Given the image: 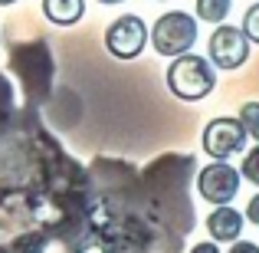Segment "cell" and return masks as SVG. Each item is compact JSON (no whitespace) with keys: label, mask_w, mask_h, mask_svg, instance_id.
Returning a JSON list of instances; mask_svg holds the SVG:
<instances>
[{"label":"cell","mask_w":259,"mask_h":253,"mask_svg":"<svg viewBox=\"0 0 259 253\" xmlns=\"http://www.w3.org/2000/svg\"><path fill=\"white\" fill-rule=\"evenodd\" d=\"M194 10H197L194 13L197 20L220 26V23H227L230 10H233V0H194Z\"/></svg>","instance_id":"cell-10"},{"label":"cell","mask_w":259,"mask_h":253,"mask_svg":"<svg viewBox=\"0 0 259 253\" xmlns=\"http://www.w3.org/2000/svg\"><path fill=\"white\" fill-rule=\"evenodd\" d=\"M249 37L240 30V26H230V23H220L213 33H210V43H207V59L217 66V69H243L249 59Z\"/></svg>","instance_id":"cell-6"},{"label":"cell","mask_w":259,"mask_h":253,"mask_svg":"<svg viewBox=\"0 0 259 253\" xmlns=\"http://www.w3.org/2000/svg\"><path fill=\"white\" fill-rule=\"evenodd\" d=\"M227 253H259V247H256V243H249V240H236Z\"/></svg>","instance_id":"cell-16"},{"label":"cell","mask_w":259,"mask_h":253,"mask_svg":"<svg viewBox=\"0 0 259 253\" xmlns=\"http://www.w3.org/2000/svg\"><path fill=\"white\" fill-rule=\"evenodd\" d=\"M102 7H115V4H125V0H99Z\"/></svg>","instance_id":"cell-17"},{"label":"cell","mask_w":259,"mask_h":253,"mask_svg":"<svg viewBox=\"0 0 259 253\" xmlns=\"http://www.w3.org/2000/svg\"><path fill=\"white\" fill-rule=\"evenodd\" d=\"M10 66L20 79L23 89L33 102H43L53 89V76H56V63L46 46V40H30V43H17L10 50Z\"/></svg>","instance_id":"cell-1"},{"label":"cell","mask_w":259,"mask_h":253,"mask_svg":"<svg viewBox=\"0 0 259 253\" xmlns=\"http://www.w3.org/2000/svg\"><path fill=\"white\" fill-rule=\"evenodd\" d=\"M43 17L53 26H76L85 17V0H43Z\"/></svg>","instance_id":"cell-9"},{"label":"cell","mask_w":259,"mask_h":253,"mask_svg":"<svg viewBox=\"0 0 259 253\" xmlns=\"http://www.w3.org/2000/svg\"><path fill=\"white\" fill-rule=\"evenodd\" d=\"M236 119L243 122V128L249 132V138L259 141V102H246V105H240V115Z\"/></svg>","instance_id":"cell-12"},{"label":"cell","mask_w":259,"mask_h":253,"mask_svg":"<svg viewBox=\"0 0 259 253\" xmlns=\"http://www.w3.org/2000/svg\"><path fill=\"white\" fill-rule=\"evenodd\" d=\"M256 4H259V0H256Z\"/></svg>","instance_id":"cell-19"},{"label":"cell","mask_w":259,"mask_h":253,"mask_svg":"<svg viewBox=\"0 0 259 253\" xmlns=\"http://www.w3.org/2000/svg\"><path fill=\"white\" fill-rule=\"evenodd\" d=\"M240 188H243V174L230 161H210L207 168L197 171V194L207 204L223 207L240 194Z\"/></svg>","instance_id":"cell-7"},{"label":"cell","mask_w":259,"mask_h":253,"mask_svg":"<svg viewBox=\"0 0 259 253\" xmlns=\"http://www.w3.org/2000/svg\"><path fill=\"white\" fill-rule=\"evenodd\" d=\"M167 89L174 99L181 102H200L217 89V66L207 56L197 53H184L174 56L167 66Z\"/></svg>","instance_id":"cell-2"},{"label":"cell","mask_w":259,"mask_h":253,"mask_svg":"<svg viewBox=\"0 0 259 253\" xmlns=\"http://www.w3.org/2000/svg\"><path fill=\"white\" fill-rule=\"evenodd\" d=\"M10 4H17V0H0V7H10Z\"/></svg>","instance_id":"cell-18"},{"label":"cell","mask_w":259,"mask_h":253,"mask_svg":"<svg viewBox=\"0 0 259 253\" xmlns=\"http://www.w3.org/2000/svg\"><path fill=\"white\" fill-rule=\"evenodd\" d=\"M240 30L249 37V43H256V46H259V4H253L246 13H243V23H240Z\"/></svg>","instance_id":"cell-13"},{"label":"cell","mask_w":259,"mask_h":253,"mask_svg":"<svg viewBox=\"0 0 259 253\" xmlns=\"http://www.w3.org/2000/svg\"><path fill=\"white\" fill-rule=\"evenodd\" d=\"M246 221L259 227V191H256L253 197H249V204H246Z\"/></svg>","instance_id":"cell-14"},{"label":"cell","mask_w":259,"mask_h":253,"mask_svg":"<svg viewBox=\"0 0 259 253\" xmlns=\"http://www.w3.org/2000/svg\"><path fill=\"white\" fill-rule=\"evenodd\" d=\"M243 224H246V214L230 207V204H223V207L210 210L207 234H210V240H217V243H236L243 237Z\"/></svg>","instance_id":"cell-8"},{"label":"cell","mask_w":259,"mask_h":253,"mask_svg":"<svg viewBox=\"0 0 259 253\" xmlns=\"http://www.w3.org/2000/svg\"><path fill=\"white\" fill-rule=\"evenodd\" d=\"M148 40H151V30H148L145 20L138 13H121L105 30V50L115 59H138L145 53Z\"/></svg>","instance_id":"cell-5"},{"label":"cell","mask_w":259,"mask_h":253,"mask_svg":"<svg viewBox=\"0 0 259 253\" xmlns=\"http://www.w3.org/2000/svg\"><path fill=\"white\" fill-rule=\"evenodd\" d=\"M197 43V17L187 10H167L151 26V46L158 56H184Z\"/></svg>","instance_id":"cell-3"},{"label":"cell","mask_w":259,"mask_h":253,"mask_svg":"<svg viewBox=\"0 0 259 253\" xmlns=\"http://www.w3.org/2000/svg\"><path fill=\"white\" fill-rule=\"evenodd\" d=\"M246 141H249V132L233 115H217V119H210L207 125H203V135H200V148L213 161H227V158H233V155L246 152Z\"/></svg>","instance_id":"cell-4"},{"label":"cell","mask_w":259,"mask_h":253,"mask_svg":"<svg viewBox=\"0 0 259 253\" xmlns=\"http://www.w3.org/2000/svg\"><path fill=\"white\" fill-rule=\"evenodd\" d=\"M240 174H243V181H249V184H256V188H259V141H256L253 148H246L243 165H240Z\"/></svg>","instance_id":"cell-11"},{"label":"cell","mask_w":259,"mask_h":253,"mask_svg":"<svg viewBox=\"0 0 259 253\" xmlns=\"http://www.w3.org/2000/svg\"><path fill=\"white\" fill-rule=\"evenodd\" d=\"M187 253H220V247H217V240H200V243H194Z\"/></svg>","instance_id":"cell-15"}]
</instances>
